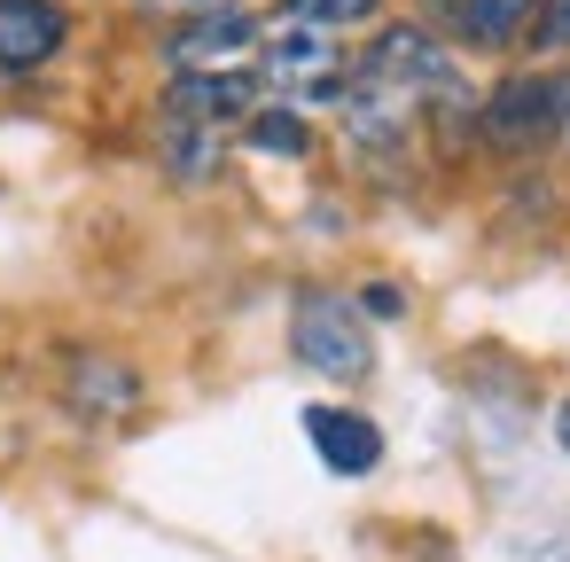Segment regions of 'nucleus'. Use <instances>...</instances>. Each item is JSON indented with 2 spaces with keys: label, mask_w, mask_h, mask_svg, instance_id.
I'll return each mask as SVG.
<instances>
[{
  "label": "nucleus",
  "mask_w": 570,
  "mask_h": 562,
  "mask_svg": "<svg viewBox=\"0 0 570 562\" xmlns=\"http://www.w3.org/2000/svg\"><path fill=\"white\" fill-rule=\"evenodd\" d=\"M554 445H562V453H570V398H562V406H554Z\"/></svg>",
  "instance_id": "obj_16"
},
{
  "label": "nucleus",
  "mask_w": 570,
  "mask_h": 562,
  "mask_svg": "<svg viewBox=\"0 0 570 562\" xmlns=\"http://www.w3.org/2000/svg\"><path fill=\"white\" fill-rule=\"evenodd\" d=\"M360 305H367V313H375V321H399V313H406V297H399V289H383V282H375V289H367V297H360Z\"/></svg>",
  "instance_id": "obj_15"
},
{
  "label": "nucleus",
  "mask_w": 570,
  "mask_h": 562,
  "mask_svg": "<svg viewBox=\"0 0 570 562\" xmlns=\"http://www.w3.org/2000/svg\"><path fill=\"white\" fill-rule=\"evenodd\" d=\"M375 9H383V0H289V17H297V24H321V32H328V24H360V17H375Z\"/></svg>",
  "instance_id": "obj_13"
},
{
  "label": "nucleus",
  "mask_w": 570,
  "mask_h": 562,
  "mask_svg": "<svg viewBox=\"0 0 570 562\" xmlns=\"http://www.w3.org/2000/svg\"><path fill=\"white\" fill-rule=\"evenodd\" d=\"M562 118H570V79H547V71H531V79H508V87L484 102V134H492L500 149H523V141L554 134Z\"/></svg>",
  "instance_id": "obj_2"
},
{
  "label": "nucleus",
  "mask_w": 570,
  "mask_h": 562,
  "mask_svg": "<svg viewBox=\"0 0 570 562\" xmlns=\"http://www.w3.org/2000/svg\"><path fill=\"white\" fill-rule=\"evenodd\" d=\"M375 87H399V95H414V87H430V95H461L453 87V56L430 40V32H414V24H391L375 48H367V63H360Z\"/></svg>",
  "instance_id": "obj_3"
},
{
  "label": "nucleus",
  "mask_w": 570,
  "mask_h": 562,
  "mask_svg": "<svg viewBox=\"0 0 570 562\" xmlns=\"http://www.w3.org/2000/svg\"><path fill=\"white\" fill-rule=\"evenodd\" d=\"M305 437H313L321 469H336V476L383 469V430H375L360 406H305Z\"/></svg>",
  "instance_id": "obj_4"
},
{
  "label": "nucleus",
  "mask_w": 570,
  "mask_h": 562,
  "mask_svg": "<svg viewBox=\"0 0 570 562\" xmlns=\"http://www.w3.org/2000/svg\"><path fill=\"white\" fill-rule=\"evenodd\" d=\"M71 406L79 414H126V406H141V375L118 367L110 352H79L71 359Z\"/></svg>",
  "instance_id": "obj_9"
},
{
  "label": "nucleus",
  "mask_w": 570,
  "mask_h": 562,
  "mask_svg": "<svg viewBox=\"0 0 570 562\" xmlns=\"http://www.w3.org/2000/svg\"><path fill=\"white\" fill-rule=\"evenodd\" d=\"M539 40H547V48H570V0H554V9L539 17Z\"/></svg>",
  "instance_id": "obj_14"
},
{
  "label": "nucleus",
  "mask_w": 570,
  "mask_h": 562,
  "mask_svg": "<svg viewBox=\"0 0 570 562\" xmlns=\"http://www.w3.org/2000/svg\"><path fill=\"white\" fill-rule=\"evenodd\" d=\"M173 172H180V180H204V172H212V126L173 118Z\"/></svg>",
  "instance_id": "obj_12"
},
{
  "label": "nucleus",
  "mask_w": 570,
  "mask_h": 562,
  "mask_svg": "<svg viewBox=\"0 0 570 562\" xmlns=\"http://www.w3.org/2000/svg\"><path fill=\"white\" fill-rule=\"evenodd\" d=\"M274 79H282L289 95H305V102H344V56H336L328 32H313V24H297V32L274 40Z\"/></svg>",
  "instance_id": "obj_5"
},
{
  "label": "nucleus",
  "mask_w": 570,
  "mask_h": 562,
  "mask_svg": "<svg viewBox=\"0 0 570 562\" xmlns=\"http://www.w3.org/2000/svg\"><path fill=\"white\" fill-rule=\"evenodd\" d=\"M243 134H250V149H266V157H305V149H313V134H305L297 110H250Z\"/></svg>",
  "instance_id": "obj_11"
},
{
  "label": "nucleus",
  "mask_w": 570,
  "mask_h": 562,
  "mask_svg": "<svg viewBox=\"0 0 570 562\" xmlns=\"http://www.w3.org/2000/svg\"><path fill=\"white\" fill-rule=\"evenodd\" d=\"M289 344H297L305 367H321V375H336V383H360V375L375 367L367 321H360V305L336 297V289H297V305H289Z\"/></svg>",
  "instance_id": "obj_1"
},
{
  "label": "nucleus",
  "mask_w": 570,
  "mask_h": 562,
  "mask_svg": "<svg viewBox=\"0 0 570 562\" xmlns=\"http://www.w3.org/2000/svg\"><path fill=\"white\" fill-rule=\"evenodd\" d=\"M445 24L469 48H508L531 32V0H445Z\"/></svg>",
  "instance_id": "obj_10"
},
{
  "label": "nucleus",
  "mask_w": 570,
  "mask_h": 562,
  "mask_svg": "<svg viewBox=\"0 0 570 562\" xmlns=\"http://www.w3.org/2000/svg\"><path fill=\"white\" fill-rule=\"evenodd\" d=\"M250 32H258V24H250L243 9H212V17H196L188 32H173L165 56H173V71H219V63H235V56L250 48Z\"/></svg>",
  "instance_id": "obj_7"
},
{
  "label": "nucleus",
  "mask_w": 570,
  "mask_h": 562,
  "mask_svg": "<svg viewBox=\"0 0 570 562\" xmlns=\"http://www.w3.org/2000/svg\"><path fill=\"white\" fill-rule=\"evenodd\" d=\"M71 17L56 0H0V71H40L63 48Z\"/></svg>",
  "instance_id": "obj_6"
},
{
  "label": "nucleus",
  "mask_w": 570,
  "mask_h": 562,
  "mask_svg": "<svg viewBox=\"0 0 570 562\" xmlns=\"http://www.w3.org/2000/svg\"><path fill=\"white\" fill-rule=\"evenodd\" d=\"M562 134H570V118H562Z\"/></svg>",
  "instance_id": "obj_17"
},
{
  "label": "nucleus",
  "mask_w": 570,
  "mask_h": 562,
  "mask_svg": "<svg viewBox=\"0 0 570 562\" xmlns=\"http://www.w3.org/2000/svg\"><path fill=\"white\" fill-rule=\"evenodd\" d=\"M258 110V87L243 71H180L173 87V118L188 126H219V118H250Z\"/></svg>",
  "instance_id": "obj_8"
}]
</instances>
